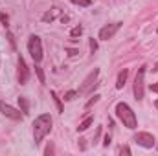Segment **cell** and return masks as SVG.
Instances as JSON below:
<instances>
[{"mask_svg": "<svg viewBox=\"0 0 158 156\" xmlns=\"http://www.w3.org/2000/svg\"><path fill=\"white\" fill-rule=\"evenodd\" d=\"M50 130H52V116L50 114H40L33 121V140H35V145H39Z\"/></svg>", "mask_w": 158, "mask_h": 156, "instance_id": "obj_1", "label": "cell"}, {"mask_svg": "<svg viewBox=\"0 0 158 156\" xmlns=\"http://www.w3.org/2000/svg\"><path fill=\"white\" fill-rule=\"evenodd\" d=\"M116 116L121 119V123L127 127V129H131V130H134L136 127H138V119H136V114L132 112V109L127 105V103H118L116 105Z\"/></svg>", "mask_w": 158, "mask_h": 156, "instance_id": "obj_2", "label": "cell"}, {"mask_svg": "<svg viewBox=\"0 0 158 156\" xmlns=\"http://www.w3.org/2000/svg\"><path fill=\"white\" fill-rule=\"evenodd\" d=\"M134 97L136 101H142L143 99V94H145V66H142L134 77Z\"/></svg>", "mask_w": 158, "mask_h": 156, "instance_id": "obj_3", "label": "cell"}, {"mask_svg": "<svg viewBox=\"0 0 158 156\" xmlns=\"http://www.w3.org/2000/svg\"><path fill=\"white\" fill-rule=\"evenodd\" d=\"M28 51H30V55L33 57L35 63H40V59H42V42H40V37H37V35L30 37V40H28Z\"/></svg>", "mask_w": 158, "mask_h": 156, "instance_id": "obj_4", "label": "cell"}, {"mask_svg": "<svg viewBox=\"0 0 158 156\" xmlns=\"http://www.w3.org/2000/svg\"><path fill=\"white\" fill-rule=\"evenodd\" d=\"M98 76H99V70L94 68V72H90L86 79L83 81V84L79 86V94H90L96 86H98Z\"/></svg>", "mask_w": 158, "mask_h": 156, "instance_id": "obj_5", "label": "cell"}, {"mask_svg": "<svg viewBox=\"0 0 158 156\" xmlns=\"http://www.w3.org/2000/svg\"><path fill=\"white\" fill-rule=\"evenodd\" d=\"M0 112H2L6 117H9V119H15V121H20V119L24 117V112L17 110L15 107L7 105V103H6V101H2V99H0Z\"/></svg>", "mask_w": 158, "mask_h": 156, "instance_id": "obj_6", "label": "cell"}, {"mask_svg": "<svg viewBox=\"0 0 158 156\" xmlns=\"http://www.w3.org/2000/svg\"><path fill=\"white\" fill-rule=\"evenodd\" d=\"M134 142L138 143V145H142V147H145V149H153L156 143V140H155V136L151 134V132H138V134H134Z\"/></svg>", "mask_w": 158, "mask_h": 156, "instance_id": "obj_7", "label": "cell"}, {"mask_svg": "<svg viewBox=\"0 0 158 156\" xmlns=\"http://www.w3.org/2000/svg\"><path fill=\"white\" fill-rule=\"evenodd\" d=\"M119 26H121V22H112V24H107V26H103V28L99 30V39H101V40L112 39V37L116 35V31L119 30Z\"/></svg>", "mask_w": 158, "mask_h": 156, "instance_id": "obj_8", "label": "cell"}, {"mask_svg": "<svg viewBox=\"0 0 158 156\" xmlns=\"http://www.w3.org/2000/svg\"><path fill=\"white\" fill-rule=\"evenodd\" d=\"M17 79L20 84H26L28 79H30V68L26 64V61L22 57H19V70H17Z\"/></svg>", "mask_w": 158, "mask_h": 156, "instance_id": "obj_9", "label": "cell"}, {"mask_svg": "<svg viewBox=\"0 0 158 156\" xmlns=\"http://www.w3.org/2000/svg\"><path fill=\"white\" fill-rule=\"evenodd\" d=\"M59 13H61V11H59L57 7H53L52 11H46V13L42 15V20H44V22H52V20H55V17H57Z\"/></svg>", "mask_w": 158, "mask_h": 156, "instance_id": "obj_10", "label": "cell"}, {"mask_svg": "<svg viewBox=\"0 0 158 156\" xmlns=\"http://www.w3.org/2000/svg\"><path fill=\"white\" fill-rule=\"evenodd\" d=\"M129 77V70H121L118 76V83H116V88H123L125 86V81Z\"/></svg>", "mask_w": 158, "mask_h": 156, "instance_id": "obj_11", "label": "cell"}, {"mask_svg": "<svg viewBox=\"0 0 158 156\" xmlns=\"http://www.w3.org/2000/svg\"><path fill=\"white\" fill-rule=\"evenodd\" d=\"M92 123H94V117H92V116L85 117V119H83V121H81V123H79L77 130H79V132H83V130H86V129H88V127H90V125H92Z\"/></svg>", "mask_w": 158, "mask_h": 156, "instance_id": "obj_12", "label": "cell"}, {"mask_svg": "<svg viewBox=\"0 0 158 156\" xmlns=\"http://www.w3.org/2000/svg\"><path fill=\"white\" fill-rule=\"evenodd\" d=\"M19 105H20V110L24 112V116H28L30 114V103H28V99L26 97H19Z\"/></svg>", "mask_w": 158, "mask_h": 156, "instance_id": "obj_13", "label": "cell"}, {"mask_svg": "<svg viewBox=\"0 0 158 156\" xmlns=\"http://www.w3.org/2000/svg\"><path fill=\"white\" fill-rule=\"evenodd\" d=\"M50 94H52V97H53V101H55V105H57V110H59V112H63L64 109H63V103H61V97H59V96H57V94H55L53 90H52Z\"/></svg>", "mask_w": 158, "mask_h": 156, "instance_id": "obj_14", "label": "cell"}, {"mask_svg": "<svg viewBox=\"0 0 158 156\" xmlns=\"http://www.w3.org/2000/svg\"><path fill=\"white\" fill-rule=\"evenodd\" d=\"M35 74H37V79H39V83H42V84H44V83H46V79H44V72H42V68H40L39 64L35 66Z\"/></svg>", "mask_w": 158, "mask_h": 156, "instance_id": "obj_15", "label": "cell"}, {"mask_svg": "<svg viewBox=\"0 0 158 156\" xmlns=\"http://www.w3.org/2000/svg\"><path fill=\"white\" fill-rule=\"evenodd\" d=\"M76 6H81V7H88L92 4V0H72Z\"/></svg>", "mask_w": 158, "mask_h": 156, "instance_id": "obj_16", "label": "cell"}, {"mask_svg": "<svg viewBox=\"0 0 158 156\" xmlns=\"http://www.w3.org/2000/svg\"><path fill=\"white\" fill-rule=\"evenodd\" d=\"M118 154H127V156H131V149L127 147V145H121L118 149Z\"/></svg>", "mask_w": 158, "mask_h": 156, "instance_id": "obj_17", "label": "cell"}, {"mask_svg": "<svg viewBox=\"0 0 158 156\" xmlns=\"http://www.w3.org/2000/svg\"><path fill=\"white\" fill-rule=\"evenodd\" d=\"M76 96H77V92L70 90V92H66V94H64V101H72V99H74Z\"/></svg>", "mask_w": 158, "mask_h": 156, "instance_id": "obj_18", "label": "cell"}, {"mask_svg": "<svg viewBox=\"0 0 158 156\" xmlns=\"http://www.w3.org/2000/svg\"><path fill=\"white\" fill-rule=\"evenodd\" d=\"M81 33H83V28H81V26H76V28L70 31V35H72V37H79Z\"/></svg>", "mask_w": 158, "mask_h": 156, "instance_id": "obj_19", "label": "cell"}, {"mask_svg": "<svg viewBox=\"0 0 158 156\" xmlns=\"http://www.w3.org/2000/svg\"><path fill=\"white\" fill-rule=\"evenodd\" d=\"M99 97H101V96H94V97H92V99H90V101H88V103L85 105V109H90V107H92L94 103H98V101H99Z\"/></svg>", "mask_w": 158, "mask_h": 156, "instance_id": "obj_20", "label": "cell"}, {"mask_svg": "<svg viewBox=\"0 0 158 156\" xmlns=\"http://www.w3.org/2000/svg\"><path fill=\"white\" fill-rule=\"evenodd\" d=\"M0 22H2L4 26H7V22H9V18H7V15H4V13H0Z\"/></svg>", "mask_w": 158, "mask_h": 156, "instance_id": "obj_21", "label": "cell"}, {"mask_svg": "<svg viewBox=\"0 0 158 156\" xmlns=\"http://www.w3.org/2000/svg\"><path fill=\"white\" fill-rule=\"evenodd\" d=\"M90 50H92V53H94V51L98 50V42H96L94 39H90Z\"/></svg>", "mask_w": 158, "mask_h": 156, "instance_id": "obj_22", "label": "cell"}, {"mask_svg": "<svg viewBox=\"0 0 158 156\" xmlns=\"http://www.w3.org/2000/svg\"><path fill=\"white\" fill-rule=\"evenodd\" d=\"M44 154H46V156L53 154V147H52V145H48V147H46V151H44Z\"/></svg>", "mask_w": 158, "mask_h": 156, "instance_id": "obj_23", "label": "cell"}, {"mask_svg": "<svg viewBox=\"0 0 158 156\" xmlns=\"http://www.w3.org/2000/svg\"><path fill=\"white\" fill-rule=\"evenodd\" d=\"M7 39H9V42H11V46L15 48L17 44H15V37H13V33H7Z\"/></svg>", "mask_w": 158, "mask_h": 156, "instance_id": "obj_24", "label": "cell"}, {"mask_svg": "<svg viewBox=\"0 0 158 156\" xmlns=\"http://www.w3.org/2000/svg\"><path fill=\"white\" fill-rule=\"evenodd\" d=\"M103 145H105V147H109V145H110V136H109V134L105 136V142H103Z\"/></svg>", "mask_w": 158, "mask_h": 156, "instance_id": "obj_25", "label": "cell"}, {"mask_svg": "<svg viewBox=\"0 0 158 156\" xmlns=\"http://www.w3.org/2000/svg\"><path fill=\"white\" fill-rule=\"evenodd\" d=\"M149 88H151V92H156V94H158V83H155V84H151Z\"/></svg>", "mask_w": 158, "mask_h": 156, "instance_id": "obj_26", "label": "cell"}, {"mask_svg": "<svg viewBox=\"0 0 158 156\" xmlns=\"http://www.w3.org/2000/svg\"><path fill=\"white\" fill-rule=\"evenodd\" d=\"M76 53H77V51H76V50H68V55H70V57H74V55H76Z\"/></svg>", "mask_w": 158, "mask_h": 156, "instance_id": "obj_27", "label": "cell"}, {"mask_svg": "<svg viewBox=\"0 0 158 156\" xmlns=\"http://www.w3.org/2000/svg\"><path fill=\"white\" fill-rule=\"evenodd\" d=\"M155 107H156V109H158V99H156V101H155Z\"/></svg>", "mask_w": 158, "mask_h": 156, "instance_id": "obj_28", "label": "cell"}, {"mask_svg": "<svg viewBox=\"0 0 158 156\" xmlns=\"http://www.w3.org/2000/svg\"><path fill=\"white\" fill-rule=\"evenodd\" d=\"M156 149H158V145H156Z\"/></svg>", "mask_w": 158, "mask_h": 156, "instance_id": "obj_29", "label": "cell"}, {"mask_svg": "<svg viewBox=\"0 0 158 156\" xmlns=\"http://www.w3.org/2000/svg\"><path fill=\"white\" fill-rule=\"evenodd\" d=\"M156 31H158V30H156Z\"/></svg>", "mask_w": 158, "mask_h": 156, "instance_id": "obj_30", "label": "cell"}]
</instances>
